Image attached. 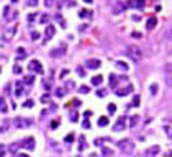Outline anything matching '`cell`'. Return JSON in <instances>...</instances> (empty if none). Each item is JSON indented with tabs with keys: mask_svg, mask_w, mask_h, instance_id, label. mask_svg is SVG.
<instances>
[{
	"mask_svg": "<svg viewBox=\"0 0 172 157\" xmlns=\"http://www.w3.org/2000/svg\"><path fill=\"white\" fill-rule=\"evenodd\" d=\"M126 56L130 57L133 62H139L141 59H143V51H141L138 46H133V44H130L126 48Z\"/></svg>",
	"mask_w": 172,
	"mask_h": 157,
	"instance_id": "6da1fadb",
	"label": "cell"
},
{
	"mask_svg": "<svg viewBox=\"0 0 172 157\" xmlns=\"http://www.w3.org/2000/svg\"><path fill=\"white\" fill-rule=\"evenodd\" d=\"M118 149L121 150V154L130 156L134 150V144H133V141H130V139H121V141H118Z\"/></svg>",
	"mask_w": 172,
	"mask_h": 157,
	"instance_id": "7a4b0ae2",
	"label": "cell"
},
{
	"mask_svg": "<svg viewBox=\"0 0 172 157\" xmlns=\"http://www.w3.org/2000/svg\"><path fill=\"white\" fill-rule=\"evenodd\" d=\"M28 69L31 70V72H36V74H43V66H41V62H39V61H36V59H33L31 62L28 64Z\"/></svg>",
	"mask_w": 172,
	"mask_h": 157,
	"instance_id": "3957f363",
	"label": "cell"
},
{
	"mask_svg": "<svg viewBox=\"0 0 172 157\" xmlns=\"http://www.w3.org/2000/svg\"><path fill=\"white\" fill-rule=\"evenodd\" d=\"M13 124H15V128H17V129H25L26 126L31 124V121H26V119H23V118H17L13 121Z\"/></svg>",
	"mask_w": 172,
	"mask_h": 157,
	"instance_id": "277c9868",
	"label": "cell"
},
{
	"mask_svg": "<svg viewBox=\"0 0 172 157\" xmlns=\"http://www.w3.org/2000/svg\"><path fill=\"white\" fill-rule=\"evenodd\" d=\"M125 126H126V118H125V116H120L118 121L115 123V126H113V129H115V131H123Z\"/></svg>",
	"mask_w": 172,
	"mask_h": 157,
	"instance_id": "5b68a950",
	"label": "cell"
},
{
	"mask_svg": "<svg viewBox=\"0 0 172 157\" xmlns=\"http://www.w3.org/2000/svg\"><path fill=\"white\" fill-rule=\"evenodd\" d=\"M18 18V12L17 10H8V8H5V20L7 21H13Z\"/></svg>",
	"mask_w": 172,
	"mask_h": 157,
	"instance_id": "8992f818",
	"label": "cell"
},
{
	"mask_svg": "<svg viewBox=\"0 0 172 157\" xmlns=\"http://www.w3.org/2000/svg\"><path fill=\"white\" fill-rule=\"evenodd\" d=\"M21 146H23L25 149H28V150H33V149H35V146H36V143H35L33 137H26V139L21 143Z\"/></svg>",
	"mask_w": 172,
	"mask_h": 157,
	"instance_id": "52a82bcc",
	"label": "cell"
},
{
	"mask_svg": "<svg viewBox=\"0 0 172 157\" xmlns=\"http://www.w3.org/2000/svg\"><path fill=\"white\" fill-rule=\"evenodd\" d=\"M159 152H161V147L159 146H151V147H147V149L144 150L146 156H157Z\"/></svg>",
	"mask_w": 172,
	"mask_h": 157,
	"instance_id": "ba28073f",
	"label": "cell"
},
{
	"mask_svg": "<svg viewBox=\"0 0 172 157\" xmlns=\"http://www.w3.org/2000/svg\"><path fill=\"white\" fill-rule=\"evenodd\" d=\"M54 33H56V28H54L53 25H48V26H46V31H44V35H46V41H49V39L53 38Z\"/></svg>",
	"mask_w": 172,
	"mask_h": 157,
	"instance_id": "9c48e42d",
	"label": "cell"
},
{
	"mask_svg": "<svg viewBox=\"0 0 172 157\" xmlns=\"http://www.w3.org/2000/svg\"><path fill=\"white\" fill-rule=\"evenodd\" d=\"M85 66H87V69H98V67L102 66V62L98 59H89Z\"/></svg>",
	"mask_w": 172,
	"mask_h": 157,
	"instance_id": "30bf717a",
	"label": "cell"
},
{
	"mask_svg": "<svg viewBox=\"0 0 172 157\" xmlns=\"http://www.w3.org/2000/svg\"><path fill=\"white\" fill-rule=\"evenodd\" d=\"M15 31H17V25H12L10 30H5V39H7V41H10V39L13 38Z\"/></svg>",
	"mask_w": 172,
	"mask_h": 157,
	"instance_id": "8fae6325",
	"label": "cell"
},
{
	"mask_svg": "<svg viewBox=\"0 0 172 157\" xmlns=\"http://www.w3.org/2000/svg\"><path fill=\"white\" fill-rule=\"evenodd\" d=\"M131 90H133V87L128 85V87H125V88H118V90H116V95H118V97H125V95L131 93Z\"/></svg>",
	"mask_w": 172,
	"mask_h": 157,
	"instance_id": "7c38bea8",
	"label": "cell"
},
{
	"mask_svg": "<svg viewBox=\"0 0 172 157\" xmlns=\"http://www.w3.org/2000/svg\"><path fill=\"white\" fill-rule=\"evenodd\" d=\"M125 10V5L121 4V2H115V4H113V13H121V12Z\"/></svg>",
	"mask_w": 172,
	"mask_h": 157,
	"instance_id": "4fadbf2b",
	"label": "cell"
},
{
	"mask_svg": "<svg viewBox=\"0 0 172 157\" xmlns=\"http://www.w3.org/2000/svg\"><path fill=\"white\" fill-rule=\"evenodd\" d=\"M53 57H62L64 56V48L62 49H59V48H56V49H53V51L49 52Z\"/></svg>",
	"mask_w": 172,
	"mask_h": 157,
	"instance_id": "5bb4252c",
	"label": "cell"
},
{
	"mask_svg": "<svg viewBox=\"0 0 172 157\" xmlns=\"http://www.w3.org/2000/svg\"><path fill=\"white\" fill-rule=\"evenodd\" d=\"M144 4H146V0H130L128 2V5H133V7H138V8L144 7Z\"/></svg>",
	"mask_w": 172,
	"mask_h": 157,
	"instance_id": "9a60e30c",
	"label": "cell"
},
{
	"mask_svg": "<svg viewBox=\"0 0 172 157\" xmlns=\"http://www.w3.org/2000/svg\"><path fill=\"white\" fill-rule=\"evenodd\" d=\"M156 23H157V20H156V17H151L149 20H147V23H146V28L147 30H152L156 26Z\"/></svg>",
	"mask_w": 172,
	"mask_h": 157,
	"instance_id": "2e32d148",
	"label": "cell"
},
{
	"mask_svg": "<svg viewBox=\"0 0 172 157\" xmlns=\"http://www.w3.org/2000/svg\"><path fill=\"white\" fill-rule=\"evenodd\" d=\"M103 82V77L102 75H95V77H92V84L94 85H100Z\"/></svg>",
	"mask_w": 172,
	"mask_h": 157,
	"instance_id": "e0dca14e",
	"label": "cell"
},
{
	"mask_svg": "<svg viewBox=\"0 0 172 157\" xmlns=\"http://www.w3.org/2000/svg\"><path fill=\"white\" fill-rule=\"evenodd\" d=\"M79 17H81V18H90L92 12L90 10H81V12H79Z\"/></svg>",
	"mask_w": 172,
	"mask_h": 157,
	"instance_id": "ac0fdd59",
	"label": "cell"
},
{
	"mask_svg": "<svg viewBox=\"0 0 172 157\" xmlns=\"http://www.w3.org/2000/svg\"><path fill=\"white\" fill-rule=\"evenodd\" d=\"M138 121H139V115L131 116V119H130V126H131V128H134V126L138 124Z\"/></svg>",
	"mask_w": 172,
	"mask_h": 157,
	"instance_id": "d6986e66",
	"label": "cell"
},
{
	"mask_svg": "<svg viewBox=\"0 0 172 157\" xmlns=\"http://www.w3.org/2000/svg\"><path fill=\"white\" fill-rule=\"evenodd\" d=\"M21 93H23V85H21V82H17V92H15V95L21 97Z\"/></svg>",
	"mask_w": 172,
	"mask_h": 157,
	"instance_id": "ffe728a7",
	"label": "cell"
},
{
	"mask_svg": "<svg viewBox=\"0 0 172 157\" xmlns=\"http://www.w3.org/2000/svg\"><path fill=\"white\" fill-rule=\"evenodd\" d=\"M21 144H12V146H8V152H12V154H17V150H18V147H20Z\"/></svg>",
	"mask_w": 172,
	"mask_h": 157,
	"instance_id": "44dd1931",
	"label": "cell"
},
{
	"mask_svg": "<svg viewBox=\"0 0 172 157\" xmlns=\"http://www.w3.org/2000/svg\"><path fill=\"white\" fill-rule=\"evenodd\" d=\"M0 111H2V113H7V103H5L4 98H0Z\"/></svg>",
	"mask_w": 172,
	"mask_h": 157,
	"instance_id": "7402d4cb",
	"label": "cell"
},
{
	"mask_svg": "<svg viewBox=\"0 0 172 157\" xmlns=\"http://www.w3.org/2000/svg\"><path fill=\"white\" fill-rule=\"evenodd\" d=\"M164 38H165V41H171V39H172V26H171V28H167V31L164 33Z\"/></svg>",
	"mask_w": 172,
	"mask_h": 157,
	"instance_id": "603a6c76",
	"label": "cell"
},
{
	"mask_svg": "<svg viewBox=\"0 0 172 157\" xmlns=\"http://www.w3.org/2000/svg\"><path fill=\"white\" fill-rule=\"evenodd\" d=\"M107 124H108V118H107V116L98 118V126H107Z\"/></svg>",
	"mask_w": 172,
	"mask_h": 157,
	"instance_id": "cb8c5ba5",
	"label": "cell"
},
{
	"mask_svg": "<svg viewBox=\"0 0 172 157\" xmlns=\"http://www.w3.org/2000/svg\"><path fill=\"white\" fill-rule=\"evenodd\" d=\"M116 67L121 69V70H128V64H125L123 61H118V62H116Z\"/></svg>",
	"mask_w": 172,
	"mask_h": 157,
	"instance_id": "d4e9b609",
	"label": "cell"
},
{
	"mask_svg": "<svg viewBox=\"0 0 172 157\" xmlns=\"http://www.w3.org/2000/svg\"><path fill=\"white\" fill-rule=\"evenodd\" d=\"M102 154H103V156H113V149H110V147H103Z\"/></svg>",
	"mask_w": 172,
	"mask_h": 157,
	"instance_id": "484cf974",
	"label": "cell"
},
{
	"mask_svg": "<svg viewBox=\"0 0 172 157\" xmlns=\"http://www.w3.org/2000/svg\"><path fill=\"white\" fill-rule=\"evenodd\" d=\"M116 84H118L116 75H110V85H112V87H116Z\"/></svg>",
	"mask_w": 172,
	"mask_h": 157,
	"instance_id": "4316f807",
	"label": "cell"
},
{
	"mask_svg": "<svg viewBox=\"0 0 172 157\" xmlns=\"http://www.w3.org/2000/svg\"><path fill=\"white\" fill-rule=\"evenodd\" d=\"M139 95H134V98H133V101H131V106H138L139 105Z\"/></svg>",
	"mask_w": 172,
	"mask_h": 157,
	"instance_id": "83f0119b",
	"label": "cell"
},
{
	"mask_svg": "<svg viewBox=\"0 0 172 157\" xmlns=\"http://www.w3.org/2000/svg\"><path fill=\"white\" fill-rule=\"evenodd\" d=\"M20 57H21V59H23V57H26V51H25L23 48L18 49V59H20Z\"/></svg>",
	"mask_w": 172,
	"mask_h": 157,
	"instance_id": "f1b7e54d",
	"label": "cell"
},
{
	"mask_svg": "<svg viewBox=\"0 0 172 157\" xmlns=\"http://www.w3.org/2000/svg\"><path fill=\"white\" fill-rule=\"evenodd\" d=\"M7 128H10V121H4V124H2L0 131H2V133H5V131H7Z\"/></svg>",
	"mask_w": 172,
	"mask_h": 157,
	"instance_id": "f546056e",
	"label": "cell"
},
{
	"mask_svg": "<svg viewBox=\"0 0 172 157\" xmlns=\"http://www.w3.org/2000/svg\"><path fill=\"white\" fill-rule=\"evenodd\" d=\"M33 80H35V77H33V75H26V77L23 79V82H25V84H31Z\"/></svg>",
	"mask_w": 172,
	"mask_h": 157,
	"instance_id": "4dcf8cb0",
	"label": "cell"
},
{
	"mask_svg": "<svg viewBox=\"0 0 172 157\" xmlns=\"http://www.w3.org/2000/svg\"><path fill=\"white\" fill-rule=\"evenodd\" d=\"M64 95H66V90H64V88H57L56 90V97H64Z\"/></svg>",
	"mask_w": 172,
	"mask_h": 157,
	"instance_id": "1f68e13d",
	"label": "cell"
},
{
	"mask_svg": "<svg viewBox=\"0 0 172 157\" xmlns=\"http://www.w3.org/2000/svg\"><path fill=\"white\" fill-rule=\"evenodd\" d=\"M79 92H81V93H89V92H90V88L85 87V85H82V87L79 88Z\"/></svg>",
	"mask_w": 172,
	"mask_h": 157,
	"instance_id": "d6a6232c",
	"label": "cell"
},
{
	"mask_svg": "<svg viewBox=\"0 0 172 157\" xmlns=\"http://www.w3.org/2000/svg\"><path fill=\"white\" fill-rule=\"evenodd\" d=\"M156 93H157V85L152 84L151 85V95H156Z\"/></svg>",
	"mask_w": 172,
	"mask_h": 157,
	"instance_id": "836d02e7",
	"label": "cell"
},
{
	"mask_svg": "<svg viewBox=\"0 0 172 157\" xmlns=\"http://www.w3.org/2000/svg\"><path fill=\"white\" fill-rule=\"evenodd\" d=\"M33 103H35V101H33V100H26V101H25V106H26V108H31V106H33Z\"/></svg>",
	"mask_w": 172,
	"mask_h": 157,
	"instance_id": "e575fe53",
	"label": "cell"
},
{
	"mask_svg": "<svg viewBox=\"0 0 172 157\" xmlns=\"http://www.w3.org/2000/svg\"><path fill=\"white\" fill-rule=\"evenodd\" d=\"M70 121H72V123H77L79 121V115H77V113H74V115L70 116Z\"/></svg>",
	"mask_w": 172,
	"mask_h": 157,
	"instance_id": "d590c367",
	"label": "cell"
},
{
	"mask_svg": "<svg viewBox=\"0 0 172 157\" xmlns=\"http://www.w3.org/2000/svg\"><path fill=\"white\" fill-rule=\"evenodd\" d=\"M164 70H165V74H172V62H171V64H167Z\"/></svg>",
	"mask_w": 172,
	"mask_h": 157,
	"instance_id": "8d00e7d4",
	"label": "cell"
},
{
	"mask_svg": "<svg viewBox=\"0 0 172 157\" xmlns=\"http://www.w3.org/2000/svg\"><path fill=\"white\" fill-rule=\"evenodd\" d=\"M108 111H110V113H115V111H116V106H115L113 103L108 105Z\"/></svg>",
	"mask_w": 172,
	"mask_h": 157,
	"instance_id": "74e56055",
	"label": "cell"
},
{
	"mask_svg": "<svg viewBox=\"0 0 172 157\" xmlns=\"http://www.w3.org/2000/svg\"><path fill=\"white\" fill-rule=\"evenodd\" d=\"M82 124H84V128H85V129H89V128H90V121H89V118H85Z\"/></svg>",
	"mask_w": 172,
	"mask_h": 157,
	"instance_id": "f35d334b",
	"label": "cell"
},
{
	"mask_svg": "<svg viewBox=\"0 0 172 157\" xmlns=\"http://www.w3.org/2000/svg\"><path fill=\"white\" fill-rule=\"evenodd\" d=\"M38 38H39V33H38V31H33V33H31V39H33V41H36Z\"/></svg>",
	"mask_w": 172,
	"mask_h": 157,
	"instance_id": "ab89813d",
	"label": "cell"
},
{
	"mask_svg": "<svg viewBox=\"0 0 172 157\" xmlns=\"http://www.w3.org/2000/svg\"><path fill=\"white\" fill-rule=\"evenodd\" d=\"M167 85L172 88V74H167Z\"/></svg>",
	"mask_w": 172,
	"mask_h": 157,
	"instance_id": "60d3db41",
	"label": "cell"
},
{
	"mask_svg": "<svg viewBox=\"0 0 172 157\" xmlns=\"http://www.w3.org/2000/svg\"><path fill=\"white\" fill-rule=\"evenodd\" d=\"M167 43V51H169V54H172V39L171 41H165Z\"/></svg>",
	"mask_w": 172,
	"mask_h": 157,
	"instance_id": "b9f144b4",
	"label": "cell"
},
{
	"mask_svg": "<svg viewBox=\"0 0 172 157\" xmlns=\"http://www.w3.org/2000/svg\"><path fill=\"white\" fill-rule=\"evenodd\" d=\"M44 5H46V7H53V5H54V0H44Z\"/></svg>",
	"mask_w": 172,
	"mask_h": 157,
	"instance_id": "7bdbcfd3",
	"label": "cell"
},
{
	"mask_svg": "<svg viewBox=\"0 0 172 157\" xmlns=\"http://www.w3.org/2000/svg\"><path fill=\"white\" fill-rule=\"evenodd\" d=\"M28 5L30 7H36L38 5V0H28Z\"/></svg>",
	"mask_w": 172,
	"mask_h": 157,
	"instance_id": "ee69618b",
	"label": "cell"
},
{
	"mask_svg": "<svg viewBox=\"0 0 172 157\" xmlns=\"http://www.w3.org/2000/svg\"><path fill=\"white\" fill-rule=\"evenodd\" d=\"M67 88H75V84H74V80H69V82H67Z\"/></svg>",
	"mask_w": 172,
	"mask_h": 157,
	"instance_id": "f6af8a7d",
	"label": "cell"
},
{
	"mask_svg": "<svg viewBox=\"0 0 172 157\" xmlns=\"http://www.w3.org/2000/svg\"><path fill=\"white\" fill-rule=\"evenodd\" d=\"M41 21H43V23H48V21H49V17H48V15H43V17H41Z\"/></svg>",
	"mask_w": 172,
	"mask_h": 157,
	"instance_id": "bcb514c9",
	"label": "cell"
},
{
	"mask_svg": "<svg viewBox=\"0 0 172 157\" xmlns=\"http://www.w3.org/2000/svg\"><path fill=\"white\" fill-rule=\"evenodd\" d=\"M72 139H74V134H67L66 136V143H70Z\"/></svg>",
	"mask_w": 172,
	"mask_h": 157,
	"instance_id": "7dc6e473",
	"label": "cell"
},
{
	"mask_svg": "<svg viewBox=\"0 0 172 157\" xmlns=\"http://www.w3.org/2000/svg\"><path fill=\"white\" fill-rule=\"evenodd\" d=\"M41 101H43V103H46V101H49V95H43V97H41Z\"/></svg>",
	"mask_w": 172,
	"mask_h": 157,
	"instance_id": "c3c4849f",
	"label": "cell"
},
{
	"mask_svg": "<svg viewBox=\"0 0 172 157\" xmlns=\"http://www.w3.org/2000/svg\"><path fill=\"white\" fill-rule=\"evenodd\" d=\"M84 136H81V146H79V150H82V149H84Z\"/></svg>",
	"mask_w": 172,
	"mask_h": 157,
	"instance_id": "681fc988",
	"label": "cell"
},
{
	"mask_svg": "<svg viewBox=\"0 0 172 157\" xmlns=\"http://www.w3.org/2000/svg\"><path fill=\"white\" fill-rule=\"evenodd\" d=\"M13 72H15V74H20V72H21V67H20V66H15V67H13Z\"/></svg>",
	"mask_w": 172,
	"mask_h": 157,
	"instance_id": "f907efd6",
	"label": "cell"
},
{
	"mask_svg": "<svg viewBox=\"0 0 172 157\" xmlns=\"http://www.w3.org/2000/svg\"><path fill=\"white\" fill-rule=\"evenodd\" d=\"M97 95H98V97H105L107 92H105V90H98V92H97Z\"/></svg>",
	"mask_w": 172,
	"mask_h": 157,
	"instance_id": "816d5d0a",
	"label": "cell"
},
{
	"mask_svg": "<svg viewBox=\"0 0 172 157\" xmlns=\"http://www.w3.org/2000/svg\"><path fill=\"white\" fill-rule=\"evenodd\" d=\"M72 103H74V106H81V105H82V103H81V100H74Z\"/></svg>",
	"mask_w": 172,
	"mask_h": 157,
	"instance_id": "f5cc1de1",
	"label": "cell"
},
{
	"mask_svg": "<svg viewBox=\"0 0 172 157\" xmlns=\"http://www.w3.org/2000/svg\"><path fill=\"white\" fill-rule=\"evenodd\" d=\"M77 72H79V75H84V70H82V67H77Z\"/></svg>",
	"mask_w": 172,
	"mask_h": 157,
	"instance_id": "db71d44e",
	"label": "cell"
},
{
	"mask_svg": "<svg viewBox=\"0 0 172 157\" xmlns=\"http://www.w3.org/2000/svg\"><path fill=\"white\" fill-rule=\"evenodd\" d=\"M133 38H141V33H136V31H134V33H133Z\"/></svg>",
	"mask_w": 172,
	"mask_h": 157,
	"instance_id": "11a10c76",
	"label": "cell"
},
{
	"mask_svg": "<svg viewBox=\"0 0 172 157\" xmlns=\"http://www.w3.org/2000/svg\"><path fill=\"white\" fill-rule=\"evenodd\" d=\"M84 2H87V4H92V2H94V0H84Z\"/></svg>",
	"mask_w": 172,
	"mask_h": 157,
	"instance_id": "9f6ffc18",
	"label": "cell"
}]
</instances>
